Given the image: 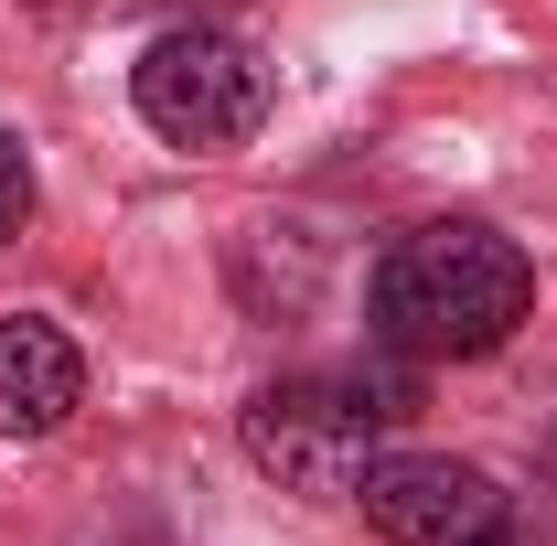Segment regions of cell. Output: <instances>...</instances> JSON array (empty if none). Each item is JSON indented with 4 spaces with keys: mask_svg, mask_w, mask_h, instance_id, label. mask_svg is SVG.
<instances>
[{
    "mask_svg": "<svg viewBox=\"0 0 557 546\" xmlns=\"http://www.w3.org/2000/svg\"><path fill=\"white\" fill-rule=\"evenodd\" d=\"M536 311V269L515 236H493L472 214L418 225L375 258V343L418 353V364H472L493 343H515V322Z\"/></svg>",
    "mask_w": 557,
    "mask_h": 546,
    "instance_id": "1",
    "label": "cell"
},
{
    "mask_svg": "<svg viewBox=\"0 0 557 546\" xmlns=\"http://www.w3.org/2000/svg\"><path fill=\"white\" fill-rule=\"evenodd\" d=\"M408 418V386L397 375H278L247 397V461L289 493H354L375 439Z\"/></svg>",
    "mask_w": 557,
    "mask_h": 546,
    "instance_id": "2",
    "label": "cell"
},
{
    "mask_svg": "<svg viewBox=\"0 0 557 546\" xmlns=\"http://www.w3.org/2000/svg\"><path fill=\"white\" fill-rule=\"evenodd\" d=\"M129 97L172 150H236L269 119V65L225 22H172V33H150V54L129 65Z\"/></svg>",
    "mask_w": 557,
    "mask_h": 546,
    "instance_id": "3",
    "label": "cell"
},
{
    "mask_svg": "<svg viewBox=\"0 0 557 546\" xmlns=\"http://www.w3.org/2000/svg\"><path fill=\"white\" fill-rule=\"evenodd\" d=\"M354 504L386 546H504L515 536V493L483 461H440V450H375Z\"/></svg>",
    "mask_w": 557,
    "mask_h": 546,
    "instance_id": "4",
    "label": "cell"
},
{
    "mask_svg": "<svg viewBox=\"0 0 557 546\" xmlns=\"http://www.w3.org/2000/svg\"><path fill=\"white\" fill-rule=\"evenodd\" d=\"M86 397V353H75L44 311L0 322V439H54Z\"/></svg>",
    "mask_w": 557,
    "mask_h": 546,
    "instance_id": "5",
    "label": "cell"
},
{
    "mask_svg": "<svg viewBox=\"0 0 557 546\" xmlns=\"http://www.w3.org/2000/svg\"><path fill=\"white\" fill-rule=\"evenodd\" d=\"M22 225H33V150L0 129V247H11Z\"/></svg>",
    "mask_w": 557,
    "mask_h": 546,
    "instance_id": "6",
    "label": "cell"
},
{
    "mask_svg": "<svg viewBox=\"0 0 557 546\" xmlns=\"http://www.w3.org/2000/svg\"><path fill=\"white\" fill-rule=\"evenodd\" d=\"M536 482H547V493H557V429H547V450H536Z\"/></svg>",
    "mask_w": 557,
    "mask_h": 546,
    "instance_id": "7",
    "label": "cell"
}]
</instances>
